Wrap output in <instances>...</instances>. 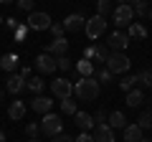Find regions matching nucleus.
Masks as SVG:
<instances>
[{
	"label": "nucleus",
	"instance_id": "1",
	"mask_svg": "<svg viewBox=\"0 0 152 142\" xmlns=\"http://www.w3.org/2000/svg\"><path fill=\"white\" fill-rule=\"evenodd\" d=\"M99 91H102V84L96 81V76H81L74 84V94L81 102H96Z\"/></svg>",
	"mask_w": 152,
	"mask_h": 142
},
{
	"label": "nucleus",
	"instance_id": "2",
	"mask_svg": "<svg viewBox=\"0 0 152 142\" xmlns=\"http://www.w3.org/2000/svg\"><path fill=\"white\" fill-rule=\"evenodd\" d=\"M104 66L117 76V74H127V71H129L132 61H129V56H124V51H112V56H109V61Z\"/></svg>",
	"mask_w": 152,
	"mask_h": 142
},
{
	"label": "nucleus",
	"instance_id": "3",
	"mask_svg": "<svg viewBox=\"0 0 152 142\" xmlns=\"http://www.w3.org/2000/svg\"><path fill=\"white\" fill-rule=\"evenodd\" d=\"M86 38L89 41H96V38H102L104 33H107V18H102V15H91L86 20Z\"/></svg>",
	"mask_w": 152,
	"mask_h": 142
},
{
	"label": "nucleus",
	"instance_id": "4",
	"mask_svg": "<svg viewBox=\"0 0 152 142\" xmlns=\"http://www.w3.org/2000/svg\"><path fill=\"white\" fill-rule=\"evenodd\" d=\"M61 130H64V122H61L58 114H53V112L43 114V119H41V132H43V135L56 137V135H61Z\"/></svg>",
	"mask_w": 152,
	"mask_h": 142
},
{
	"label": "nucleus",
	"instance_id": "5",
	"mask_svg": "<svg viewBox=\"0 0 152 142\" xmlns=\"http://www.w3.org/2000/svg\"><path fill=\"white\" fill-rule=\"evenodd\" d=\"M51 15L48 13H43V10H33L31 15H28V20H26V26L31 28V31H48L51 28Z\"/></svg>",
	"mask_w": 152,
	"mask_h": 142
},
{
	"label": "nucleus",
	"instance_id": "6",
	"mask_svg": "<svg viewBox=\"0 0 152 142\" xmlns=\"http://www.w3.org/2000/svg\"><path fill=\"white\" fill-rule=\"evenodd\" d=\"M132 18H134V10H132V5H117V8L112 10V20H114V26H117V28L129 26Z\"/></svg>",
	"mask_w": 152,
	"mask_h": 142
},
{
	"label": "nucleus",
	"instance_id": "7",
	"mask_svg": "<svg viewBox=\"0 0 152 142\" xmlns=\"http://www.w3.org/2000/svg\"><path fill=\"white\" fill-rule=\"evenodd\" d=\"M51 91H53V97H58V99H69L71 94H74V84H71L66 76H58L56 81H51Z\"/></svg>",
	"mask_w": 152,
	"mask_h": 142
},
{
	"label": "nucleus",
	"instance_id": "8",
	"mask_svg": "<svg viewBox=\"0 0 152 142\" xmlns=\"http://www.w3.org/2000/svg\"><path fill=\"white\" fill-rule=\"evenodd\" d=\"M36 69L41 74H53L58 69V59L51 56V53H41V56H36Z\"/></svg>",
	"mask_w": 152,
	"mask_h": 142
},
{
	"label": "nucleus",
	"instance_id": "9",
	"mask_svg": "<svg viewBox=\"0 0 152 142\" xmlns=\"http://www.w3.org/2000/svg\"><path fill=\"white\" fill-rule=\"evenodd\" d=\"M107 46H109L112 51H124L127 46H129V36H127V33H122V31H114V33H109Z\"/></svg>",
	"mask_w": 152,
	"mask_h": 142
},
{
	"label": "nucleus",
	"instance_id": "10",
	"mask_svg": "<svg viewBox=\"0 0 152 142\" xmlns=\"http://www.w3.org/2000/svg\"><path fill=\"white\" fill-rule=\"evenodd\" d=\"M64 28H66V33H76L81 28H86V18L81 13H71V15L64 18Z\"/></svg>",
	"mask_w": 152,
	"mask_h": 142
},
{
	"label": "nucleus",
	"instance_id": "11",
	"mask_svg": "<svg viewBox=\"0 0 152 142\" xmlns=\"http://www.w3.org/2000/svg\"><path fill=\"white\" fill-rule=\"evenodd\" d=\"M31 109L38 112V114H48V112L53 109V99H48V97H33L31 99Z\"/></svg>",
	"mask_w": 152,
	"mask_h": 142
},
{
	"label": "nucleus",
	"instance_id": "12",
	"mask_svg": "<svg viewBox=\"0 0 152 142\" xmlns=\"http://www.w3.org/2000/svg\"><path fill=\"white\" fill-rule=\"evenodd\" d=\"M23 89H26V79H23L20 74H10V76L5 79V91H10V94H20Z\"/></svg>",
	"mask_w": 152,
	"mask_h": 142
},
{
	"label": "nucleus",
	"instance_id": "13",
	"mask_svg": "<svg viewBox=\"0 0 152 142\" xmlns=\"http://www.w3.org/2000/svg\"><path fill=\"white\" fill-rule=\"evenodd\" d=\"M94 142H117L114 140V130L109 124H96L94 127Z\"/></svg>",
	"mask_w": 152,
	"mask_h": 142
},
{
	"label": "nucleus",
	"instance_id": "14",
	"mask_svg": "<svg viewBox=\"0 0 152 142\" xmlns=\"http://www.w3.org/2000/svg\"><path fill=\"white\" fill-rule=\"evenodd\" d=\"M66 51H69V41L66 38H53L48 43V48H46V53H51V56H66Z\"/></svg>",
	"mask_w": 152,
	"mask_h": 142
},
{
	"label": "nucleus",
	"instance_id": "15",
	"mask_svg": "<svg viewBox=\"0 0 152 142\" xmlns=\"http://www.w3.org/2000/svg\"><path fill=\"white\" fill-rule=\"evenodd\" d=\"M26 102H20V99H13L10 102V107H8V117H10L13 122H18V119H23L26 117Z\"/></svg>",
	"mask_w": 152,
	"mask_h": 142
},
{
	"label": "nucleus",
	"instance_id": "16",
	"mask_svg": "<svg viewBox=\"0 0 152 142\" xmlns=\"http://www.w3.org/2000/svg\"><path fill=\"white\" fill-rule=\"evenodd\" d=\"M74 119H76V127H79L81 132H91L94 127H96V124H94V117L86 114V112H76Z\"/></svg>",
	"mask_w": 152,
	"mask_h": 142
},
{
	"label": "nucleus",
	"instance_id": "17",
	"mask_svg": "<svg viewBox=\"0 0 152 142\" xmlns=\"http://www.w3.org/2000/svg\"><path fill=\"white\" fill-rule=\"evenodd\" d=\"M18 66H20V56H18V53H5L3 59H0V69H3V71H10V74H15Z\"/></svg>",
	"mask_w": 152,
	"mask_h": 142
},
{
	"label": "nucleus",
	"instance_id": "18",
	"mask_svg": "<svg viewBox=\"0 0 152 142\" xmlns=\"http://www.w3.org/2000/svg\"><path fill=\"white\" fill-rule=\"evenodd\" d=\"M145 137V130L140 124H127L124 127V142H142Z\"/></svg>",
	"mask_w": 152,
	"mask_h": 142
},
{
	"label": "nucleus",
	"instance_id": "19",
	"mask_svg": "<svg viewBox=\"0 0 152 142\" xmlns=\"http://www.w3.org/2000/svg\"><path fill=\"white\" fill-rule=\"evenodd\" d=\"M107 124L112 127V130H124V127H127V117H124V112H109Z\"/></svg>",
	"mask_w": 152,
	"mask_h": 142
},
{
	"label": "nucleus",
	"instance_id": "20",
	"mask_svg": "<svg viewBox=\"0 0 152 142\" xmlns=\"http://www.w3.org/2000/svg\"><path fill=\"white\" fill-rule=\"evenodd\" d=\"M76 71H79L81 76H94V61H89V59L76 61Z\"/></svg>",
	"mask_w": 152,
	"mask_h": 142
},
{
	"label": "nucleus",
	"instance_id": "21",
	"mask_svg": "<svg viewBox=\"0 0 152 142\" xmlns=\"http://www.w3.org/2000/svg\"><path fill=\"white\" fill-rule=\"evenodd\" d=\"M142 102H145V91H142V89H132V91H127V104H129V107H140Z\"/></svg>",
	"mask_w": 152,
	"mask_h": 142
},
{
	"label": "nucleus",
	"instance_id": "22",
	"mask_svg": "<svg viewBox=\"0 0 152 142\" xmlns=\"http://www.w3.org/2000/svg\"><path fill=\"white\" fill-rule=\"evenodd\" d=\"M129 38H147V28L142 23H129V31H127Z\"/></svg>",
	"mask_w": 152,
	"mask_h": 142
},
{
	"label": "nucleus",
	"instance_id": "23",
	"mask_svg": "<svg viewBox=\"0 0 152 142\" xmlns=\"http://www.w3.org/2000/svg\"><path fill=\"white\" fill-rule=\"evenodd\" d=\"M26 89H31L33 94H41V91H43V79H38V76L26 79Z\"/></svg>",
	"mask_w": 152,
	"mask_h": 142
},
{
	"label": "nucleus",
	"instance_id": "24",
	"mask_svg": "<svg viewBox=\"0 0 152 142\" xmlns=\"http://www.w3.org/2000/svg\"><path fill=\"white\" fill-rule=\"evenodd\" d=\"M112 10H114V8H112V0H96V15L107 18Z\"/></svg>",
	"mask_w": 152,
	"mask_h": 142
},
{
	"label": "nucleus",
	"instance_id": "25",
	"mask_svg": "<svg viewBox=\"0 0 152 142\" xmlns=\"http://www.w3.org/2000/svg\"><path fill=\"white\" fill-rule=\"evenodd\" d=\"M137 84L140 86H152V69H142L137 74Z\"/></svg>",
	"mask_w": 152,
	"mask_h": 142
},
{
	"label": "nucleus",
	"instance_id": "26",
	"mask_svg": "<svg viewBox=\"0 0 152 142\" xmlns=\"http://www.w3.org/2000/svg\"><path fill=\"white\" fill-rule=\"evenodd\" d=\"M109 56H112V48H109V46H96V53H94V59H96L99 64H107Z\"/></svg>",
	"mask_w": 152,
	"mask_h": 142
},
{
	"label": "nucleus",
	"instance_id": "27",
	"mask_svg": "<svg viewBox=\"0 0 152 142\" xmlns=\"http://www.w3.org/2000/svg\"><path fill=\"white\" fill-rule=\"evenodd\" d=\"M61 112H64V114H69V117H74L76 114V102L74 99H61Z\"/></svg>",
	"mask_w": 152,
	"mask_h": 142
},
{
	"label": "nucleus",
	"instance_id": "28",
	"mask_svg": "<svg viewBox=\"0 0 152 142\" xmlns=\"http://www.w3.org/2000/svg\"><path fill=\"white\" fill-rule=\"evenodd\" d=\"M134 84H137V76H122L119 79V89H122V91H132Z\"/></svg>",
	"mask_w": 152,
	"mask_h": 142
},
{
	"label": "nucleus",
	"instance_id": "29",
	"mask_svg": "<svg viewBox=\"0 0 152 142\" xmlns=\"http://www.w3.org/2000/svg\"><path fill=\"white\" fill-rule=\"evenodd\" d=\"M132 10H134L137 18H142V15H147V13H150V3H147V0H140V3H137Z\"/></svg>",
	"mask_w": 152,
	"mask_h": 142
},
{
	"label": "nucleus",
	"instance_id": "30",
	"mask_svg": "<svg viewBox=\"0 0 152 142\" xmlns=\"http://www.w3.org/2000/svg\"><path fill=\"white\" fill-rule=\"evenodd\" d=\"M112 79H114V74L107 69V66H104V69L96 74V81H99V84H112Z\"/></svg>",
	"mask_w": 152,
	"mask_h": 142
},
{
	"label": "nucleus",
	"instance_id": "31",
	"mask_svg": "<svg viewBox=\"0 0 152 142\" xmlns=\"http://www.w3.org/2000/svg\"><path fill=\"white\" fill-rule=\"evenodd\" d=\"M51 36L53 38H64V33H66V28H64V23H51Z\"/></svg>",
	"mask_w": 152,
	"mask_h": 142
},
{
	"label": "nucleus",
	"instance_id": "32",
	"mask_svg": "<svg viewBox=\"0 0 152 142\" xmlns=\"http://www.w3.org/2000/svg\"><path fill=\"white\" fill-rule=\"evenodd\" d=\"M137 124H140L142 130H150V127H152V114H150V112H145V114L140 117V122H137Z\"/></svg>",
	"mask_w": 152,
	"mask_h": 142
},
{
	"label": "nucleus",
	"instance_id": "33",
	"mask_svg": "<svg viewBox=\"0 0 152 142\" xmlns=\"http://www.w3.org/2000/svg\"><path fill=\"white\" fill-rule=\"evenodd\" d=\"M58 69L61 71H71V69H74V64H71L69 56H58Z\"/></svg>",
	"mask_w": 152,
	"mask_h": 142
},
{
	"label": "nucleus",
	"instance_id": "34",
	"mask_svg": "<svg viewBox=\"0 0 152 142\" xmlns=\"http://www.w3.org/2000/svg\"><path fill=\"white\" fill-rule=\"evenodd\" d=\"M28 31H31L28 26H18L15 31H13V33H15V41H18V43H20V41H26V33H28Z\"/></svg>",
	"mask_w": 152,
	"mask_h": 142
},
{
	"label": "nucleus",
	"instance_id": "35",
	"mask_svg": "<svg viewBox=\"0 0 152 142\" xmlns=\"http://www.w3.org/2000/svg\"><path fill=\"white\" fill-rule=\"evenodd\" d=\"M38 132H41V124H36V122L26 124V135H28V137H38Z\"/></svg>",
	"mask_w": 152,
	"mask_h": 142
},
{
	"label": "nucleus",
	"instance_id": "36",
	"mask_svg": "<svg viewBox=\"0 0 152 142\" xmlns=\"http://www.w3.org/2000/svg\"><path fill=\"white\" fill-rule=\"evenodd\" d=\"M107 112L104 109H96V114H94V124H107Z\"/></svg>",
	"mask_w": 152,
	"mask_h": 142
},
{
	"label": "nucleus",
	"instance_id": "37",
	"mask_svg": "<svg viewBox=\"0 0 152 142\" xmlns=\"http://www.w3.org/2000/svg\"><path fill=\"white\" fill-rule=\"evenodd\" d=\"M33 5H36V0H18V8H20V10L33 13Z\"/></svg>",
	"mask_w": 152,
	"mask_h": 142
},
{
	"label": "nucleus",
	"instance_id": "38",
	"mask_svg": "<svg viewBox=\"0 0 152 142\" xmlns=\"http://www.w3.org/2000/svg\"><path fill=\"white\" fill-rule=\"evenodd\" d=\"M74 142H94V135H91V132H81Z\"/></svg>",
	"mask_w": 152,
	"mask_h": 142
},
{
	"label": "nucleus",
	"instance_id": "39",
	"mask_svg": "<svg viewBox=\"0 0 152 142\" xmlns=\"http://www.w3.org/2000/svg\"><path fill=\"white\" fill-rule=\"evenodd\" d=\"M51 142H74V137H69V135H56V137H51Z\"/></svg>",
	"mask_w": 152,
	"mask_h": 142
},
{
	"label": "nucleus",
	"instance_id": "40",
	"mask_svg": "<svg viewBox=\"0 0 152 142\" xmlns=\"http://www.w3.org/2000/svg\"><path fill=\"white\" fill-rule=\"evenodd\" d=\"M94 53H96V46H86V51H84V59L91 61V59H94Z\"/></svg>",
	"mask_w": 152,
	"mask_h": 142
},
{
	"label": "nucleus",
	"instance_id": "41",
	"mask_svg": "<svg viewBox=\"0 0 152 142\" xmlns=\"http://www.w3.org/2000/svg\"><path fill=\"white\" fill-rule=\"evenodd\" d=\"M5 26H8V28H10V31H15V28H18V26H20V23H18V20H15V18H5Z\"/></svg>",
	"mask_w": 152,
	"mask_h": 142
},
{
	"label": "nucleus",
	"instance_id": "42",
	"mask_svg": "<svg viewBox=\"0 0 152 142\" xmlns=\"http://www.w3.org/2000/svg\"><path fill=\"white\" fill-rule=\"evenodd\" d=\"M20 76L23 79H31V66H23V69H20Z\"/></svg>",
	"mask_w": 152,
	"mask_h": 142
},
{
	"label": "nucleus",
	"instance_id": "43",
	"mask_svg": "<svg viewBox=\"0 0 152 142\" xmlns=\"http://www.w3.org/2000/svg\"><path fill=\"white\" fill-rule=\"evenodd\" d=\"M137 3H140V0H119V5H132V8H134Z\"/></svg>",
	"mask_w": 152,
	"mask_h": 142
},
{
	"label": "nucleus",
	"instance_id": "44",
	"mask_svg": "<svg viewBox=\"0 0 152 142\" xmlns=\"http://www.w3.org/2000/svg\"><path fill=\"white\" fill-rule=\"evenodd\" d=\"M0 142H5V132L3 130H0Z\"/></svg>",
	"mask_w": 152,
	"mask_h": 142
},
{
	"label": "nucleus",
	"instance_id": "45",
	"mask_svg": "<svg viewBox=\"0 0 152 142\" xmlns=\"http://www.w3.org/2000/svg\"><path fill=\"white\" fill-rule=\"evenodd\" d=\"M0 3H5V5H10V3H15V0H0Z\"/></svg>",
	"mask_w": 152,
	"mask_h": 142
},
{
	"label": "nucleus",
	"instance_id": "46",
	"mask_svg": "<svg viewBox=\"0 0 152 142\" xmlns=\"http://www.w3.org/2000/svg\"><path fill=\"white\" fill-rule=\"evenodd\" d=\"M28 142H38V137H31V140H28Z\"/></svg>",
	"mask_w": 152,
	"mask_h": 142
},
{
	"label": "nucleus",
	"instance_id": "47",
	"mask_svg": "<svg viewBox=\"0 0 152 142\" xmlns=\"http://www.w3.org/2000/svg\"><path fill=\"white\" fill-rule=\"evenodd\" d=\"M142 142H152V140H147V137H142Z\"/></svg>",
	"mask_w": 152,
	"mask_h": 142
},
{
	"label": "nucleus",
	"instance_id": "48",
	"mask_svg": "<svg viewBox=\"0 0 152 142\" xmlns=\"http://www.w3.org/2000/svg\"><path fill=\"white\" fill-rule=\"evenodd\" d=\"M3 20H5V18H3V15H0V26H3Z\"/></svg>",
	"mask_w": 152,
	"mask_h": 142
},
{
	"label": "nucleus",
	"instance_id": "49",
	"mask_svg": "<svg viewBox=\"0 0 152 142\" xmlns=\"http://www.w3.org/2000/svg\"><path fill=\"white\" fill-rule=\"evenodd\" d=\"M147 15H150V18H152V8H150V13H147Z\"/></svg>",
	"mask_w": 152,
	"mask_h": 142
},
{
	"label": "nucleus",
	"instance_id": "50",
	"mask_svg": "<svg viewBox=\"0 0 152 142\" xmlns=\"http://www.w3.org/2000/svg\"><path fill=\"white\" fill-rule=\"evenodd\" d=\"M147 3H152V0H147Z\"/></svg>",
	"mask_w": 152,
	"mask_h": 142
},
{
	"label": "nucleus",
	"instance_id": "51",
	"mask_svg": "<svg viewBox=\"0 0 152 142\" xmlns=\"http://www.w3.org/2000/svg\"><path fill=\"white\" fill-rule=\"evenodd\" d=\"M150 114H152V112H150Z\"/></svg>",
	"mask_w": 152,
	"mask_h": 142
}]
</instances>
